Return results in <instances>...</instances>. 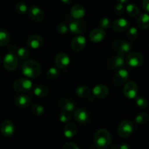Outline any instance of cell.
Returning a JSON list of instances; mask_svg holds the SVG:
<instances>
[{
  "instance_id": "obj_41",
  "label": "cell",
  "mask_w": 149,
  "mask_h": 149,
  "mask_svg": "<svg viewBox=\"0 0 149 149\" xmlns=\"http://www.w3.org/2000/svg\"><path fill=\"white\" fill-rule=\"evenodd\" d=\"M63 149H79V148L78 146L75 144L74 143H67L63 147Z\"/></svg>"
},
{
  "instance_id": "obj_42",
  "label": "cell",
  "mask_w": 149,
  "mask_h": 149,
  "mask_svg": "<svg viewBox=\"0 0 149 149\" xmlns=\"http://www.w3.org/2000/svg\"><path fill=\"white\" fill-rule=\"evenodd\" d=\"M143 7L144 10L149 12V0H143Z\"/></svg>"
},
{
  "instance_id": "obj_7",
  "label": "cell",
  "mask_w": 149,
  "mask_h": 149,
  "mask_svg": "<svg viewBox=\"0 0 149 149\" xmlns=\"http://www.w3.org/2000/svg\"><path fill=\"white\" fill-rule=\"evenodd\" d=\"M144 62V58L142 54L139 52H131L126 58V63L128 65L133 68L139 67L143 65Z\"/></svg>"
},
{
  "instance_id": "obj_4",
  "label": "cell",
  "mask_w": 149,
  "mask_h": 149,
  "mask_svg": "<svg viewBox=\"0 0 149 149\" xmlns=\"http://www.w3.org/2000/svg\"><path fill=\"white\" fill-rule=\"evenodd\" d=\"M33 87L31 81L26 78L17 79L13 84V89L18 93H25L30 91Z\"/></svg>"
},
{
  "instance_id": "obj_11",
  "label": "cell",
  "mask_w": 149,
  "mask_h": 149,
  "mask_svg": "<svg viewBox=\"0 0 149 149\" xmlns=\"http://www.w3.org/2000/svg\"><path fill=\"white\" fill-rule=\"evenodd\" d=\"M29 15L30 18L35 22H41L45 18L43 10L37 6H32L29 8Z\"/></svg>"
},
{
  "instance_id": "obj_21",
  "label": "cell",
  "mask_w": 149,
  "mask_h": 149,
  "mask_svg": "<svg viewBox=\"0 0 149 149\" xmlns=\"http://www.w3.org/2000/svg\"><path fill=\"white\" fill-rule=\"evenodd\" d=\"M31 103V99L29 95H20L17 96L15 99V104L17 107L20 109H24L28 107Z\"/></svg>"
},
{
  "instance_id": "obj_25",
  "label": "cell",
  "mask_w": 149,
  "mask_h": 149,
  "mask_svg": "<svg viewBox=\"0 0 149 149\" xmlns=\"http://www.w3.org/2000/svg\"><path fill=\"white\" fill-rule=\"evenodd\" d=\"M138 26L142 30H146L149 28V15L146 13L141 15L138 19Z\"/></svg>"
},
{
  "instance_id": "obj_19",
  "label": "cell",
  "mask_w": 149,
  "mask_h": 149,
  "mask_svg": "<svg viewBox=\"0 0 149 149\" xmlns=\"http://www.w3.org/2000/svg\"><path fill=\"white\" fill-rule=\"evenodd\" d=\"M90 39L93 42L98 43L102 42L106 37V32L102 29H95L92 31L89 35Z\"/></svg>"
},
{
  "instance_id": "obj_5",
  "label": "cell",
  "mask_w": 149,
  "mask_h": 149,
  "mask_svg": "<svg viewBox=\"0 0 149 149\" xmlns=\"http://www.w3.org/2000/svg\"><path fill=\"white\" fill-rule=\"evenodd\" d=\"M112 48L113 50L117 52L118 55L124 56L125 54L130 52L132 49V45L126 41H124L122 39H117L113 42Z\"/></svg>"
},
{
  "instance_id": "obj_3",
  "label": "cell",
  "mask_w": 149,
  "mask_h": 149,
  "mask_svg": "<svg viewBox=\"0 0 149 149\" xmlns=\"http://www.w3.org/2000/svg\"><path fill=\"white\" fill-rule=\"evenodd\" d=\"M4 67L7 71H13L17 68L18 60L17 56V49L15 47L12 46L9 49V52L4 58Z\"/></svg>"
},
{
  "instance_id": "obj_39",
  "label": "cell",
  "mask_w": 149,
  "mask_h": 149,
  "mask_svg": "<svg viewBox=\"0 0 149 149\" xmlns=\"http://www.w3.org/2000/svg\"><path fill=\"white\" fill-rule=\"evenodd\" d=\"M99 25H100V28L104 30V29H107L110 27L111 21L107 17H103L102 19H100V22H99Z\"/></svg>"
},
{
  "instance_id": "obj_34",
  "label": "cell",
  "mask_w": 149,
  "mask_h": 149,
  "mask_svg": "<svg viewBox=\"0 0 149 149\" xmlns=\"http://www.w3.org/2000/svg\"><path fill=\"white\" fill-rule=\"evenodd\" d=\"M60 75V71L56 68H49L47 71V77L50 79H55L58 78Z\"/></svg>"
},
{
  "instance_id": "obj_1",
  "label": "cell",
  "mask_w": 149,
  "mask_h": 149,
  "mask_svg": "<svg viewBox=\"0 0 149 149\" xmlns=\"http://www.w3.org/2000/svg\"><path fill=\"white\" fill-rule=\"evenodd\" d=\"M112 137L110 132L107 130L100 129L94 135V143L97 148L105 149L111 143Z\"/></svg>"
},
{
  "instance_id": "obj_40",
  "label": "cell",
  "mask_w": 149,
  "mask_h": 149,
  "mask_svg": "<svg viewBox=\"0 0 149 149\" xmlns=\"http://www.w3.org/2000/svg\"><path fill=\"white\" fill-rule=\"evenodd\" d=\"M114 13L116 15H122L123 14L124 12H125V7H124L123 4H121V3H118L117 4H116L114 7Z\"/></svg>"
},
{
  "instance_id": "obj_36",
  "label": "cell",
  "mask_w": 149,
  "mask_h": 149,
  "mask_svg": "<svg viewBox=\"0 0 149 149\" xmlns=\"http://www.w3.org/2000/svg\"><path fill=\"white\" fill-rule=\"evenodd\" d=\"M71 119H72V115H71V112L63 111L59 115V120L63 123H66V122H70Z\"/></svg>"
},
{
  "instance_id": "obj_9",
  "label": "cell",
  "mask_w": 149,
  "mask_h": 149,
  "mask_svg": "<svg viewBox=\"0 0 149 149\" xmlns=\"http://www.w3.org/2000/svg\"><path fill=\"white\" fill-rule=\"evenodd\" d=\"M125 59L123 55H118L116 56L111 57L108 61L107 65L111 70H119L125 65Z\"/></svg>"
},
{
  "instance_id": "obj_33",
  "label": "cell",
  "mask_w": 149,
  "mask_h": 149,
  "mask_svg": "<svg viewBox=\"0 0 149 149\" xmlns=\"http://www.w3.org/2000/svg\"><path fill=\"white\" fill-rule=\"evenodd\" d=\"M15 11L17 12L18 14L20 15H24L27 13L28 11V7L26 6V4L25 3L20 1V2H17L15 4Z\"/></svg>"
},
{
  "instance_id": "obj_44",
  "label": "cell",
  "mask_w": 149,
  "mask_h": 149,
  "mask_svg": "<svg viewBox=\"0 0 149 149\" xmlns=\"http://www.w3.org/2000/svg\"><path fill=\"white\" fill-rule=\"evenodd\" d=\"M61 1H62V2H63L64 4H71L74 0H61Z\"/></svg>"
},
{
  "instance_id": "obj_37",
  "label": "cell",
  "mask_w": 149,
  "mask_h": 149,
  "mask_svg": "<svg viewBox=\"0 0 149 149\" xmlns=\"http://www.w3.org/2000/svg\"><path fill=\"white\" fill-rule=\"evenodd\" d=\"M135 103H136L137 106L140 108V109H146L148 106V101L146 98L143 97H135Z\"/></svg>"
},
{
  "instance_id": "obj_22",
  "label": "cell",
  "mask_w": 149,
  "mask_h": 149,
  "mask_svg": "<svg viewBox=\"0 0 149 149\" xmlns=\"http://www.w3.org/2000/svg\"><path fill=\"white\" fill-rule=\"evenodd\" d=\"M58 106H59L60 109L63 110V111L71 112L73 111L75 109V105H74V102H72L69 99L65 98V97L60 99V100L58 101Z\"/></svg>"
},
{
  "instance_id": "obj_26",
  "label": "cell",
  "mask_w": 149,
  "mask_h": 149,
  "mask_svg": "<svg viewBox=\"0 0 149 149\" xmlns=\"http://www.w3.org/2000/svg\"><path fill=\"white\" fill-rule=\"evenodd\" d=\"M10 36L9 32L6 29H0V46L5 47L10 43Z\"/></svg>"
},
{
  "instance_id": "obj_38",
  "label": "cell",
  "mask_w": 149,
  "mask_h": 149,
  "mask_svg": "<svg viewBox=\"0 0 149 149\" xmlns=\"http://www.w3.org/2000/svg\"><path fill=\"white\" fill-rule=\"evenodd\" d=\"M56 29L57 31H58L60 34L63 35L66 34L68 32V31H69V29H68V27L67 26V25H65V23H58V26H57L56 27Z\"/></svg>"
},
{
  "instance_id": "obj_10",
  "label": "cell",
  "mask_w": 149,
  "mask_h": 149,
  "mask_svg": "<svg viewBox=\"0 0 149 149\" xmlns=\"http://www.w3.org/2000/svg\"><path fill=\"white\" fill-rule=\"evenodd\" d=\"M55 63L58 68L65 71L69 65L70 58L65 52H61L55 57Z\"/></svg>"
},
{
  "instance_id": "obj_16",
  "label": "cell",
  "mask_w": 149,
  "mask_h": 149,
  "mask_svg": "<svg viewBox=\"0 0 149 149\" xmlns=\"http://www.w3.org/2000/svg\"><path fill=\"white\" fill-rule=\"evenodd\" d=\"M87 41L84 36H77L73 39L71 42V48L76 52H80L84 49Z\"/></svg>"
},
{
  "instance_id": "obj_27",
  "label": "cell",
  "mask_w": 149,
  "mask_h": 149,
  "mask_svg": "<svg viewBox=\"0 0 149 149\" xmlns=\"http://www.w3.org/2000/svg\"><path fill=\"white\" fill-rule=\"evenodd\" d=\"M33 93L37 97H44L47 95L48 93H49V90L46 86L38 85L33 89Z\"/></svg>"
},
{
  "instance_id": "obj_35",
  "label": "cell",
  "mask_w": 149,
  "mask_h": 149,
  "mask_svg": "<svg viewBox=\"0 0 149 149\" xmlns=\"http://www.w3.org/2000/svg\"><path fill=\"white\" fill-rule=\"evenodd\" d=\"M17 56L22 60H26L30 57V52L26 48H20L17 50Z\"/></svg>"
},
{
  "instance_id": "obj_14",
  "label": "cell",
  "mask_w": 149,
  "mask_h": 149,
  "mask_svg": "<svg viewBox=\"0 0 149 149\" xmlns=\"http://www.w3.org/2000/svg\"><path fill=\"white\" fill-rule=\"evenodd\" d=\"M1 132L4 136L11 137L15 132V125L10 120H4L0 127Z\"/></svg>"
},
{
  "instance_id": "obj_23",
  "label": "cell",
  "mask_w": 149,
  "mask_h": 149,
  "mask_svg": "<svg viewBox=\"0 0 149 149\" xmlns=\"http://www.w3.org/2000/svg\"><path fill=\"white\" fill-rule=\"evenodd\" d=\"M85 9L81 4H75L71 10V14L74 18L81 19L85 15Z\"/></svg>"
},
{
  "instance_id": "obj_17",
  "label": "cell",
  "mask_w": 149,
  "mask_h": 149,
  "mask_svg": "<svg viewBox=\"0 0 149 149\" xmlns=\"http://www.w3.org/2000/svg\"><path fill=\"white\" fill-rule=\"evenodd\" d=\"M93 93L95 97L103 99L107 97L109 93V90L107 86L105 84H97L93 88Z\"/></svg>"
},
{
  "instance_id": "obj_20",
  "label": "cell",
  "mask_w": 149,
  "mask_h": 149,
  "mask_svg": "<svg viewBox=\"0 0 149 149\" xmlns=\"http://www.w3.org/2000/svg\"><path fill=\"white\" fill-rule=\"evenodd\" d=\"M74 116L78 123L86 124L89 121L88 113L83 109H78L74 111Z\"/></svg>"
},
{
  "instance_id": "obj_15",
  "label": "cell",
  "mask_w": 149,
  "mask_h": 149,
  "mask_svg": "<svg viewBox=\"0 0 149 149\" xmlns=\"http://www.w3.org/2000/svg\"><path fill=\"white\" fill-rule=\"evenodd\" d=\"M130 27V23L125 18H119L114 20L112 23V29L116 32H122L127 30Z\"/></svg>"
},
{
  "instance_id": "obj_13",
  "label": "cell",
  "mask_w": 149,
  "mask_h": 149,
  "mask_svg": "<svg viewBox=\"0 0 149 149\" xmlns=\"http://www.w3.org/2000/svg\"><path fill=\"white\" fill-rule=\"evenodd\" d=\"M68 29L74 34H80L85 31L87 29V25L81 20H76L70 23Z\"/></svg>"
},
{
  "instance_id": "obj_24",
  "label": "cell",
  "mask_w": 149,
  "mask_h": 149,
  "mask_svg": "<svg viewBox=\"0 0 149 149\" xmlns=\"http://www.w3.org/2000/svg\"><path fill=\"white\" fill-rule=\"evenodd\" d=\"M77 126L74 123H68L65 125L63 130L64 135L68 138H74L77 134Z\"/></svg>"
},
{
  "instance_id": "obj_31",
  "label": "cell",
  "mask_w": 149,
  "mask_h": 149,
  "mask_svg": "<svg viewBox=\"0 0 149 149\" xmlns=\"http://www.w3.org/2000/svg\"><path fill=\"white\" fill-rule=\"evenodd\" d=\"M138 36V31L135 27H131L128 29L127 32V37L129 40L134 41L137 39Z\"/></svg>"
},
{
  "instance_id": "obj_32",
  "label": "cell",
  "mask_w": 149,
  "mask_h": 149,
  "mask_svg": "<svg viewBox=\"0 0 149 149\" xmlns=\"http://www.w3.org/2000/svg\"><path fill=\"white\" fill-rule=\"evenodd\" d=\"M31 110L33 113L38 116H42L45 113V109H44L43 106L38 104V103H35L31 106Z\"/></svg>"
},
{
  "instance_id": "obj_18",
  "label": "cell",
  "mask_w": 149,
  "mask_h": 149,
  "mask_svg": "<svg viewBox=\"0 0 149 149\" xmlns=\"http://www.w3.org/2000/svg\"><path fill=\"white\" fill-rule=\"evenodd\" d=\"M43 44V38L39 35H32L27 39V45L32 49H39Z\"/></svg>"
},
{
  "instance_id": "obj_12",
  "label": "cell",
  "mask_w": 149,
  "mask_h": 149,
  "mask_svg": "<svg viewBox=\"0 0 149 149\" xmlns=\"http://www.w3.org/2000/svg\"><path fill=\"white\" fill-rule=\"evenodd\" d=\"M129 78V73L127 70L121 68L113 77V83L116 86H122L126 82Z\"/></svg>"
},
{
  "instance_id": "obj_2",
  "label": "cell",
  "mask_w": 149,
  "mask_h": 149,
  "mask_svg": "<svg viewBox=\"0 0 149 149\" xmlns=\"http://www.w3.org/2000/svg\"><path fill=\"white\" fill-rule=\"evenodd\" d=\"M22 73L29 78H36L42 73V67L35 61H27L22 65Z\"/></svg>"
},
{
  "instance_id": "obj_6",
  "label": "cell",
  "mask_w": 149,
  "mask_h": 149,
  "mask_svg": "<svg viewBox=\"0 0 149 149\" xmlns=\"http://www.w3.org/2000/svg\"><path fill=\"white\" fill-rule=\"evenodd\" d=\"M134 130V125L131 121L124 120L118 127V134L122 138H128L132 135Z\"/></svg>"
},
{
  "instance_id": "obj_43",
  "label": "cell",
  "mask_w": 149,
  "mask_h": 149,
  "mask_svg": "<svg viewBox=\"0 0 149 149\" xmlns=\"http://www.w3.org/2000/svg\"><path fill=\"white\" fill-rule=\"evenodd\" d=\"M119 149H130V146L128 145L127 143H122L120 146H119Z\"/></svg>"
},
{
  "instance_id": "obj_28",
  "label": "cell",
  "mask_w": 149,
  "mask_h": 149,
  "mask_svg": "<svg viewBox=\"0 0 149 149\" xmlns=\"http://www.w3.org/2000/svg\"><path fill=\"white\" fill-rule=\"evenodd\" d=\"M76 94L78 97L85 98L90 95V90L86 86H79L76 90Z\"/></svg>"
},
{
  "instance_id": "obj_8",
  "label": "cell",
  "mask_w": 149,
  "mask_h": 149,
  "mask_svg": "<svg viewBox=\"0 0 149 149\" xmlns=\"http://www.w3.org/2000/svg\"><path fill=\"white\" fill-rule=\"evenodd\" d=\"M138 87L136 83L134 81H129L125 84L123 93L125 97L128 99H134L137 97Z\"/></svg>"
},
{
  "instance_id": "obj_30",
  "label": "cell",
  "mask_w": 149,
  "mask_h": 149,
  "mask_svg": "<svg viewBox=\"0 0 149 149\" xmlns=\"http://www.w3.org/2000/svg\"><path fill=\"white\" fill-rule=\"evenodd\" d=\"M136 123L140 124V125H143L146 124L149 121V116L146 113H141L136 116L135 119Z\"/></svg>"
},
{
  "instance_id": "obj_29",
  "label": "cell",
  "mask_w": 149,
  "mask_h": 149,
  "mask_svg": "<svg viewBox=\"0 0 149 149\" xmlns=\"http://www.w3.org/2000/svg\"><path fill=\"white\" fill-rule=\"evenodd\" d=\"M126 10L127 14L131 17H136L140 13L139 7L135 4H130L127 6Z\"/></svg>"
},
{
  "instance_id": "obj_45",
  "label": "cell",
  "mask_w": 149,
  "mask_h": 149,
  "mask_svg": "<svg viewBox=\"0 0 149 149\" xmlns=\"http://www.w3.org/2000/svg\"><path fill=\"white\" fill-rule=\"evenodd\" d=\"M117 1H119V3H121V4H126L130 0H117Z\"/></svg>"
}]
</instances>
